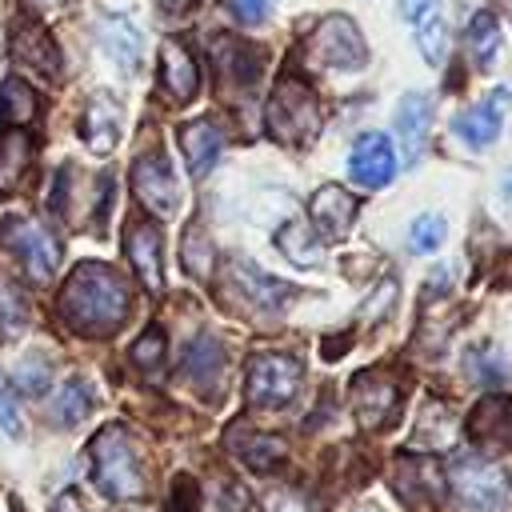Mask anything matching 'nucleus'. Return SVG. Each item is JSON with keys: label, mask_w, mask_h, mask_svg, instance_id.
<instances>
[{"label": "nucleus", "mask_w": 512, "mask_h": 512, "mask_svg": "<svg viewBox=\"0 0 512 512\" xmlns=\"http://www.w3.org/2000/svg\"><path fill=\"white\" fill-rule=\"evenodd\" d=\"M60 316L80 336H112L132 308L128 284L108 264H76L60 288Z\"/></svg>", "instance_id": "obj_1"}, {"label": "nucleus", "mask_w": 512, "mask_h": 512, "mask_svg": "<svg viewBox=\"0 0 512 512\" xmlns=\"http://www.w3.org/2000/svg\"><path fill=\"white\" fill-rule=\"evenodd\" d=\"M88 456H92V480L108 500L144 496V464L124 428L108 424L104 432H96V440L88 444Z\"/></svg>", "instance_id": "obj_2"}, {"label": "nucleus", "mask_w": 512, "mask_h": 512, "mask_svg": "<svg viewBox=\"0 0 512 512\" xmlns=\"http://www.w3.org/2000/svg\"><path fill=\"white\" fill-rule=\"evenodd\" d=\"M324 116H320V100L308 84L284 76L276 84V92L268 96V108H264V128L272 140L280 144H292V148H308L320 132Z\"/></svg>", "instance_id": "obj_3"}, {"label": "nucleus", "mask_w": 512, "mask_h": 512, "mask_svg": "<svg viewBox=\"0 0 512 512\" xmlns=\"http://www.w3.org/2000/svg\"><path fill=\"white\" fill-rule=\"evenodd\" d=\"M448 488L464 512H500L508 504V476L476 456H460L448 464Z\"/></svg>", "instance_id": "obj_4"}, {"label": "nucleus", "mask_w": 512, "mask_h": 512, "mask_svg": "<svg viewBox=\"0 0 512 512\" xmlns=\"http://www.w3.org/2000/svg\"><path fill=\"white\" fill-rule=\"evenodd\" d=\"M304 384V368L288 352H256L248 360V404L252 408H284Z\"/></svg>", "instance_id": "obj_5"}, {"label": "nucleus", "mask_w": 512, "mask_h": 512, "mask_svg": "<svg viewBox=\"0 0 512 512\" xmlns=\"http://www.w3.org/2000/svg\"><path fill=\"white\" fill-rule=\"evenodd\" d=\"M308 56L320 64V68H340V72H352V68H364L368 60V44L360 36V28L348 20V16H324L312 36H308Z\"/></svg>", "instance_id": "obj_6"}, {"label": "nucleus", "mask_w": 512, "mask_h": 512, "mask_svg": "<svg viewBox=\"0 0 512 512\" xmlns=\"http://www.w3.org/2000/svg\"><path fill=\"white\" fill-rule=\"evenodd\" d=\"M4 244L12 248V256L20 260V268L32 280H48L60 268V240L32 216H12L4 220Z\"/></svg>", "instance_id": "obj_7"}, {"label": "nucleus", "mask_w": 512, "mask_h": 512, "mask_svg": "<svg viewBox=\"0 0 512 512\" xmlns=\"http://www.w3.org/2000/svg\"><path fill=\"white\" fill-rule=\"evenodd\" d=\"M132 192L144 204V212H152V216H172L180 208V184L172 176V160L160 148L144 152L132 164Z\"/></svg>", "instance_id": "obj_8"}, {"label": "nucleus", "mask_w": 512, "mask_h": 512, "mask_svg": "<svg viewBox=\"0 0 512 512\" xmlns=\"http://www.w3.org/2000/svg\"><path fill=\"white\" fill-rule=\"evenodd\" d=\"M392 488H396V496H400L408 508L428 512V508H436L440 496L448 492V476L440 472L436 460H424V456H416V460H412V456H400L396 468H392Z\"/></svg>", "instance_id": "obj_9"}, {"label": "nucleus", "mask_w": 512, "mask_h": 512, "mask_svg": "<svg viewBox=\"0 0 512 512\" xmlns=\"http://www.w3.org/2000/svg\"><path fill=\"white\" fill-rule=\"evenodd\" d=\"M352 412L360 428H384L400 412V388L384 372H360L352 380Z\"/></svg>", "instance_id": "obj_10"}, {"label": "nucleus", "mask_w": 512, "mask_h": 512, "mask_svg": "<svg viewBox=\"0 0 512 512\" xmlns=\"http://www.w3.org/2000/svg\"><path fill=\"white\" fill-rule=\"evenodd\" d=\"M348 176L360 188H384V184H392V176H396V148H392V140L384 132L356 136L352 156H348Z\"/></svg>", "instance_id": "obj_11"}, {"label": "nucleus", "mask_w": 512, "mask_h": 512, "mask_svg": "<svg viewBox=\"0 0 512 512\" xmlns=\"http://www.w3.org/2000/svg\"><path fill=\"white\" fill-rule=\"evenodd\" d=\"M124 252H128V264L140 276V284L148 292H160L164 288V240H160V228L152 220H132L124 228Z\"/></svg>", "instance_id": "obj_12"}, {"label": "nucleus", "mask_w": 512, "mask_h": 512, "mask_svg": "<svg viewBox=\"0 0 512 512\" xmlns=\"http://www.w3.org/2000/svg\"><path fill=\"white\" fill-rule=\"evenodd\" d=\"M468 436L488 456L508 452L512 448V400L508 396H484L468 416Z\"/></svg>", "instance_id": "obj_13"}, {"label": "nucleus", "mask_w": 512, "mask_h": 512, "mask_svg": "<svg viewBox=\"0 0 512 512\" xmlns=\"http://www.w3.org/2000/svg\"><path fill=\"white\" fill-rule=\"evenodd\" d=\"M356 200H352V192L348 188H340V184H324V188H316V196H312V224H316V236L320 240H344L348 232H352V224H356Z\"/></svg>", "instance_id": "obj_14"}, {"label": "nucleus", "mask_w": 512, "mask_h": 512, "mask_svg": "<svg viewBox=\"0 0 512 512\" xmlns=\"http://www.w3.org/2000/svg\"><path fill=\"white\" fill-rule=\"evenodd\" d=\"M228 276H232V288L240 292V300L252 304V308L276 312V308H284V304L292 300V284L268 276L264 268H252L248 260H232V264H228Z\"/></svg>", "instance_id": "obj_15"}, {"label": "nucleus", "mask_w": 512, "mask_h": 512, "mask_svg": "<svg viewBox=\"0 0 512 512\" xmlns=\"http://www.w3.org/2000/svg\"><path fill=\"white\" fill-rule=\"evenodd\" d=\"M160 88L168 92L172 104H188L200 88V68L192 60V52L180 40H164L160 44Z\"/></svg>", "instance_id": "obj_16"}, {"label": "nucleus", "mask_w": 512, "mask_h": 512, "mask_svg": "<svg viewBox=\"0 0 512 512\" xmlns=\"http://www.w3.org/2000/svg\"><path fill=\"white\" fill-rule=\"evenodd\" d=\"M508 104H512L508 88H492L476 108H468V112L456 120V132H460L472 148H488V144L500 136V128H504V112H508Z\"/></svg>", "instance_id": "obj_17"}, {"label": "nucleus", "mask_w": 512, "mask_h": 512, "mask_svg": "<svg viewBox=\"0 0 512 512\" xmlns=\"http://www.w3.org/2000/svg\"><path fill=\"white\" fill-rule=\"evenodd\" d=\"M180 376H184L192 388L212 392V388L220 384V376H224V348H220V340H216V336H196V340H188L184 360H180Z\"/></svg>", "instance_id": "obj_18"}, {"label": "nucleus", "mask_w": 512, "mask_h": 512, "mask_svg": "<svg viewBox=\"0 0 512 512\" xmlns=\"http://www.w3.org/2000/svg\"><path fill=\"white\" fill-rule=\"evenodd\" d=\"M80 136L92 152H112L120 140V104L108 92H96L80 116Z\"/></svg>", "instance_id": "obj_19"}, {"label": "nucleus", "mask_w": 512, "mask_h": 512, "mask_svg": "<svg viewBox=\"0 0 512 512\" xmlns=\"http://www.w3.org/2000/svg\"><path fill=\"white\" fill-rule=\"evenodd\" d=\"M96 36H100V48L108 52V60H112L120 72H136V68H140L144 40H140V32H136L124 16H104L100 28H96Z\"/></svg>", "instance_id": "obj_20"}, {"label": "nucleus", "mask_w": 512, "mask_h": 512, "mask_svg": "<svg viewBox=\"0 0 512 512\" xmlns=\"http://www.w3.org/2000/svg\"><path fill=\"white\" fill-rule=\"evenodd\" d=\"M220 144H224V132H220L216 120H192V124L180 128V148H184V160H188L192 176H208V168L220 156Z\"/></svg>", "instance_id": "obj_21"}, {"label": "nucleus", "mask_w": 512, "mask_h": 512, "mask_svg": "<svg viewBox=\"0 0 512 512\" xmlns=\"http://www.w3.org/2000/svg\"><path fill=\"white\" fill-rule=\"evenodd\" d=\"M32 156H36V144L24 128H8L0 136V196L16 192L32 168Z\"/></svg>", "instance_id": "obj_22"}, {"label": "nucleus", "mask_w": 512, "mask_h": 512, "mask_svg": "<svg viewBox=\"0 0 512 512\" xmlns=\"http://www.w3.org/2000/svg\"><path fill=\"white\" fill-rule=\"evenodd\" d=\"M12 48H16V60L28 64L32 72H40V76H60V52H56L52 36H48L40 24H24V28H16Z\"/></svg>", "instance_id": "obj_23"}, {"label": "nucleus", "mask_w": 512, "mask_h": 512, "mask_svg": "<svg viewBox=\"0 0 512 512\" xmlns=\"http://www.w3.org/2000/svg\"><path fill=\"white\" fill-rule=\"evenodd\" d=\"M228 448L252 468V472H272L280 460H284V440H276V436H268V432H232V440H228Z\"/></svg>", "instance_id": "obj_24"}, {"label": "nucleus", "mask_w": 512, "mask_h": 512, "mask_svg": "<svg viewBox=\"0 0 512 512\" xmlns=\"http://www.w3.org/2000/svg\"><path fill=\"white\" fill-rule=\"evenodd\" d=\"M276 248L296 264V268H316L324 260V244L320 236L304 224V220H288L280 232H276Z\"/></svg>", "instance_id": "obj_25"}, {"label": "nucleus", "mask_w": 512, "mask_h": 512, "mask_svg": "<svg viewBox=\"0 0 512 512\" xmlns=\"http://www.w3.org/2000/svg\"><path fill=\"white\" fill-rule=\"evenodd\" d=\"M428 124H432V96L428 92H404L400 108H396V128H400L408 152H416L424 144Z\"/></svg>", "instance_id": "obj_26"}, {"label": "nucleus", "mask_w": 512, "mask_h": 512, "mask_svg": "<svg viewBox=\"0 0 512 512\" xmlns=\"http://www.w3.org/2000/svg\"><path fill=\"white\" fill-rule=\"evenodd\" d=\"M212 56H216L220 76H224V80H232V84H248V80L260 72V56H256L248 44L232 40V36H220V40H216V48H212Z\"/></svg>", "instance_id": "obj_27"}, {"label": "nucleus", "mask_w": 512, "mask_h": 512, "mask_svg": "<svg viewBox=\"0 0 512 512\" xmlns=\"http://www.w3.org/2000/svg\"><path fill=\"white\" fill-rule=\"evenodd\" d=\"M48 412H52V424H60V428L80 424V420L92 412V388H88V380H80V376L64 380Z\"/></svg>", "instance_id": "obj_28"}, {"label": "nucleus", "mask_w": 512, "mask_h": 512, "mask_svg": "<svg viewBox=\"0 0 512 512\" xmlns=\"http://www.w3.org/2000/svg\"><path fill=\"white\" fill-rule=\"evenodd\" d=\"M36 108H40V100H36V92H32L28 80L8 76V80L0 84V116H4L12 128H24V124L36 116Z\"/></svg>", "instance_id": "obj_29"}, {"label": "nucleus", "mask_w": 512, "mask_h": 512, "mask_svg": "<svg viewBox=\"0 0 512 512\" xmlns=\"http://www.w3.org/2000/svg\"><path fill=\"white\" fill-rule=\"evenodd\" d=\"M464 40H468V52H472L476 68H492V60L500 52V24H496V16L492 12H476L468 20Z\"/></svg>", "instance_id": "obj_30"}, {"label": "nucleus", "mask_w": 512, "mask_h": 512, "mask_svg": "<svg viewBox=\"0 0 512 512\" xmlns=\"http://www.w3.org/2000/svg\"><path fill=\"white\" fill-rule=\"evenodd\" d=\"M452 412H448V404H440V400H428L424 408H420V420H416V444L420 448H444V444H452Z\"/></svg>", "instance_id": "obj_31"}, {"label": "nucleus", "mask_w": 512, "mask_h": 512, "mask_svg": "<svg viewBox=\"0 0 512 512\" xmlns=\"http://www.w3.org/2000/svg\"><path fill=\"white\" fill-rule=\"evenodd\" d=\"M416 48H420V56H424L432 68H440V64L448 60V28H444V20L436 16V8L416 24Z\"/></svg>", "instance_id": "obj_32"}, {"label": "nucleus", "mask_w": 512, "mask_h": 512, "mask_svg": "<svg viewBox=\"0 0 512 512\" xmlns=\"http://www.w3.org/2000/svg\"><path fill=\"white\" fill-rule=\"evenodd\" d=\"M184 268H188V276H196V280H208L212 276V240L204 236V228L200 224H188V232H184Z\"/></svg>", "instance_id": "obj_33"}, {"label": "nucleus", "mask_w": 512, "mask_h": 512, "mask_svg": "<svg viewBox=\"0 0 512 512\" xmlns=\"http://www.w3.org/2000/svg\"><path fill=\"white\" fill-rule=\"evenodd\" d=\"M464 364H468V376H472L476 384H504V380H508V372H504V356H500L492 344H476V348H468Z\"/></svg>", "instance_id": "obj_34"}, {"label": "nucleus", "mask_w": 512, "mask_h": 512, "mask_svg": "<svg viewBox=\"0 0 512 512\" xmlns=\"http://www.w3.org/2000/svg\"><path fill=\"white\" fill-rule=\"evenodd\" d=\"M444 232H448V224H444V216L440 212H424V216H416L412 220V228H408V244H412V252H436L440 248V240H444Z\"/></svg>", "instance_id": "obj_35"}, {"label": "nucleus", "mask_w": 512, "mask_h": 512, "mask_svg": "<svg viewBox=\"0 0 512 512\" xmlns=\"http://www.w3.org/2000/svg\"><path fill=\"white\" fill-rule=\"evenodd\" d=\"M24 320H28V304H24V292L12 284V280H4L0 276V332H20L24 328Z\"/></svg>", "instance_id": "obj_36"}, {"label": "nucleus", "mask_w": 512, "mask_h": 512, "mask_svg": "<svg viewBox=\"0 0 512 512\" xmlns=\"http://www.w3.org/2000/svg\"><path fill=\"white\" fill-rule=\"evenodd\" d=\"M128 360L140 368V372H156L164 364V332L160 328H148L132 348H128Z\"/></svg>", "instance_id": "obj_37"}, {"label": "nucleus", "mask_w": 512, "mask_h": 512, "mask_svg": "<svg viewBox=\"0 0 512 512\" xmlns=\"http://www.w3.org/2000/svg\"><path fill=\"white\" fill-rule=\"evenodd\" d=\"M212 512H252V500H248V492L236 480H216Z\"/></svg>", "instance_id": "obj_38"}, {"label": "nucleus", "mask_w": 512, "mask_h": 512, "mask_svg": "<svg viewBox=\"0 0 512 512\" xmlns=\"http://www.w3.org/2000/svg\"><path fill=\"white\" fill-rule=\"evenodd\" d=\"M0 428L8 436H20L24 432V420H20V408H16V388L0 376Z\"/></svg>", "instance_id": "obj_39"}, {"label": "nucleus", "mask_w": 512, "mask_h": 512, "mask_svg": "<svg viewBox=\"0 0 512 512\" xmlns=\"http://www.w3.org/2000/svg\"><path fill=\"white\" fill-rule=\"evenodd\" d=\"M16 384H20L24 392L40 396V392L48 388V368H44V360H40V356H28V360L16 368Z\"/></svg>", "instance_id": "obj_40"}, {"label": "nucleus", "mask_w": 512, "mask_h": 512, "mask_svg": "<svg viewBox=\"0 0 512 512\" xmlns=\"http://www.w3.org/2000/svg\"><path fill=\"white\" fill-rule=\"evenodd\" d=\"M392 300H396V280L388 276L372 296H368V308H364V320H380V316H388L392 312Z\"/></svg>", "instance_id": "obj_41"}, {"label": "nucleus", "mask_w": 512, "mask_h": 512, "mask_svg": "<svg viewBox=\"0 0 512 512\" xmlns=\"http://www.w3.org/2000/svg\"><path fill=\"white\" fill-rule=\"evenodd\" d=\"M228 8H232L236 20H244V24H260V20L268 16L272 0H228Z\"/></svg>", "instance_id": "obj_42"}, {"label": "nucleus", "mask_w": 512, "mask_h": 512, "mask_svg": "<svg viewBox=\"0 0 512 512\" xmlns=\"http://www.w3.org/2000/svg\"><path fill=\"white\" fill-rule=\"evenodd\" d=\"M264 512H308V504H304L296 492H276V496L264 504Z\"/></svg>", "instance_id": "obj_43"}, {"label": "nucleus", "mask_w": 512, "mask_h": 512, "mask_svg": "<svg viewBox=\"0 0 512 512\" xmlns=\"http://www.w3.org/2000/svg\"><path fill=\"white\" fill-rule=\"evenodd\" d=\"M432 8H436V0H400V16H404L408 24H420Z\"/></svg>", "instance_id": "obj_44"}, {"label": "nucleus", "mask_w": 512, "mask_h": 512, "mask_svg": "<svg viewBox=\"0 0 512 512\" xmlns=\"http://www.w3.org/2000/svg\"><path fill=\"white\" fill-rule=\"evenodd\" d=\"M156 8H160L164 20H180V16H188L196 8V0H156Z\"/></svg>", "instance_id": "obj_45"}, {"label": "nucleus", "mask_w": 512, "mask_h": 512, "mask_svg": "<svg viewBox=\"0 0 512 512\" xmlns=\"http://www.w3.org/2000/svg\"><path fill=\"white\" fill-rule=\"evenodd\" d=\"M52 512H84V504H80V496H76V492H60Z\"/></svg>", "instance_id": "obj_46"}, {"label": "nucleus", "mask_w": 512, "mask_h": 512, "mask_svg": "<svg viewBox=\"0 0 512 512\" xmlns=\"http://www.w3.org/2000/svg\"><path fill=\"white\" fill-rule=\"evenodd\" d=\"M24 4H28V8L36 12V16H48V12H56V8L64 4V0H24Z\"/></svg>", "instance_id": "obj_47"}, {"label": "nucleus", "mask_w": 512, "mask_h": 512, "mask_svg": "<svg viewBox=\"0 0 512 512\" xmlns=\"http://www.w3.org/2000/svg\"><path fill=\"white\" fill-rule=\"evenodd\" d=\"M504 192H508V196H512V176H508V180H504Z\"/></svg>", "instance_id": "obj_48"}]
</instances>
